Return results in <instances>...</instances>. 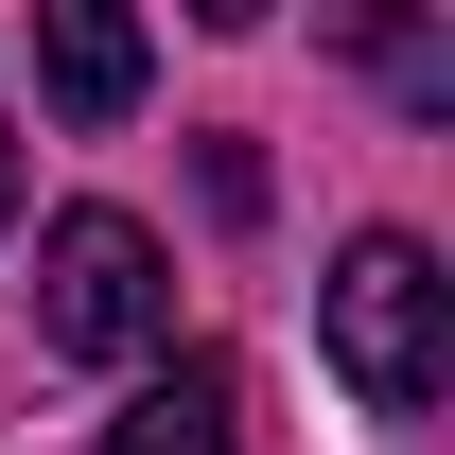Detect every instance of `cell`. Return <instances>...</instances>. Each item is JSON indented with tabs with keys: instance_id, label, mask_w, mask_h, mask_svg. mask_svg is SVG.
<instances>
[{
	"instance_id": "cell-1",
	"label": "cell",
	"mask_w": 455,
	"mask_h": 455,
	"mask_svg": "<svg viewBox=\"0 0 455 455\" xmlns=\"http://www.w3.org/2000/svg\"><path fill=\"white\" fill-rule=\"evenodd\" d=\"M315 333H333V386L368 403V420H420V403L455 386V281L420 228H350L333 281H315Z\"/></svg>"
},
{
	"instance_id": "cell-2",
	"label": "cell",
	"mask_w": 455,
	"mask_h": 455,
	"mask_svg": "<svg viewBox=\"0 0 455 455\" xmlns=\"http://www.w3.org/2000/svg\"><path fill=\"white\" fill-rule=\"evenodd\" d=\"M36 333L70 350V368H140V350L175 333V263L140 211H53L36 228Z\"/></svg>"
},
{
	"instance_id": "cell-3",
	"label": "cell",
	"mask_w": 455,
	"mask_h": 455,
	"mask_svg": "<svg viewBox=\"0 0 455 455\" xmlns=\"http://www.w3.org/2000/svg\"><path fill=\"white\" fill-rule=\"evenodd\" d=\"M140 70H158V53H140V18H106V0H53V18H36V88H53L70 123H123Z\"/></svg>"
},
{
	"instance_id": "cell-4",
	"label": "cell",
	"mask_w": 455,
	"mask_h": 455,
	"mask_svg": "<svg viewBox=\"0 0 455 455\" xmlns=\"http://www.w3.org/2000/svg\"><path fill=\"white\" fill-rule=\"evenodd\" d=\"M106 455H245L228 438V368H175V386H140L106 420Z\"/></svg>"
},
{
	"instance_id": "cell-5",
	"label": "cell",
	"mask_w": 455,
	"mask_h": 455,
	"mask_svg": "<svg viewBox=\"0 0 455 455\" xmlns=\"http://www.w3.org/2000/svg\"><path fill=\"white\" fill-rule=\"evenodd\" d=\"M0 228H18V140H0Z\"/></svg>"
}]
</instances>
